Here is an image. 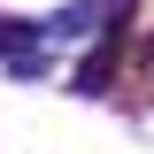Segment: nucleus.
I'll use <instances>...</instances> for the list:
<instances>
[{
    "label": "nucleus",
    "instance_id": "obj_1",
    "mask_svg": "<svg viewBox=\"0 0 154 154\" xmlns=\"http://www.w3.org/2000/svg\"><path fill=\"white\" fill-rule=\"evenodd\" d=\"M23 46H31V23H0V54L23 62Z\"/></svg>",
    "mask_w": 154,
    "mask_h": 154
}]
</instances>
